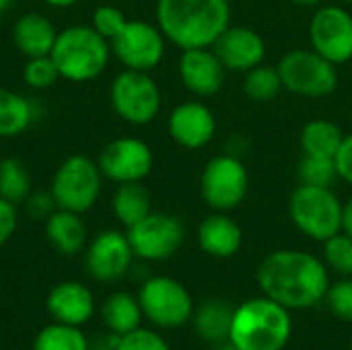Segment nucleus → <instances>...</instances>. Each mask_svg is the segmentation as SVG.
Segmentation results:
<instances>
[{
  "instance_id": "20",
  "label": "nucleus",
  "mask_w": 352,
  "mask_h": 350,
  "mask_svg": "<svg viewBox=\"0 0 352 350\" xmlns=\"http://www.w3.org/2000/svg\"><path fill=\"white\" fill-rule=\"evenodd\" d=\"M196 237L204 254L221 260L235 256L243 243V231L239 223L233 217H229V212H214V210L198 225Z\"/></svg>"
},
{
  "instance_id": "21",
  "label": "nucleus",
  "mask_w": 352,
  "mask_h": 350,
  "mask_svg": "<svg viewBox=\"0 0 352 350\" xmlns=\"http://www.w3.org/2000/svg\"><path fill=\"white\" fill-rule=\"evenodd\" d=\"M58 31L41 12H25L12 27V41L25 58L50 56Z\"/></svg>"
},
{
  "instance_id": "4",
  "label": "nucleus",
  "mask_w": 352,
  "mask_h": 350,
  "mask_svg": "<svg viewBox=\"0 0 352 350\" xmlns=\"http://www.w3.org/2000/svg\"><path fill=\"white\" fill-rule=\"evenodd\" d=\"M50 56L54 58L62 78L87 83L97 78L107 68L111 43L91 25H70L58 31Z\"/></svg>"
},
{
  "instance_id": "5",
  "label": "nucleus",
  "mask_w": 352,
  "mask_h": 350,
  "mask_svg": "<svg viewBox=\"0 0 352 350\" xmlns=\"http://www.w3.org/2000/svg\"><path fill=\"white\" fill-rule=\"evenodd\" d=\"M344 202L328 186L299 184L289 198L293 225L309 239L324 243L342 231Z\"/></svg>"
},
{
  "instance_id": "39",
  "label": "nucleus",
  "mask_w": 352,
  "mask_h": 350,
  "mask_svg": "<svg viewBox=\"0 0 352 350\" xmlns=\"http://www.w3.org/2000/svg\"><path fill=\"white\" fill-rule=\"evenodd\" d=\"M334 161H336L338 177L352 188V132L344 134V140H342L340 151L336 153Z\"/></svg>"
},
{
  "instance_id": "40",
  "label": "nucleus",
  "mask_w": 352,
  "mask_h": 350,
  "mask_svg": "<svg viewBox=\"0 0 352 350\" xmlns=\"http://www.w3.org/2000/svg\"><path fill=\"white\" fill-rule=\"evenodd\" d=\"M342 231L352 237V196L344 202V212H342Z\"/></svg>"
},
{
  "instance_id": "19",
  "label": "nucleus",
  "mask_w": 352,
  "mask_h": 350,
  "mask_svg": "<svg viewBox=\"0 0 352 350\" xmlns=\"http://www.w3.org/2000/svg\"><path fill=\"white\" fill-rule=\"evenodd\" d=\"M45 309L54 322L78 326L82 328L89 324L97 311L93 291L76 281H66L56 285L45 299Z\"/></svg>"
},
{
  "instance_id": "18",
  "label": "nucleus",
  "mask_w": 352,
  "mask_h": 350,
  "mask_svg": "<svg viewBox=\"0 0 352 350\" xmlns=\"http://www.w3.org/2000/svg\"><path fill=\"white\" fill-rule=\"evenodd\" d=\"M214 54L227 68V72H241L264 64L266 41L264 37L245 25H229L212 45Z\"/></svg>"
},
{
  "instance_id": "16",
  "label": "nucleus",
  "mask_w": 352,
  "mask_h": 350,
  "mask_svg": "<svg viewBox=\"0 0 352 350\" xmlns=\"http://www.w3.org/2000/svg\"><path fill=\"white\" fill-rule=\"evenodd\" d=\"M177 72L186 91L200 99L214 97L223 89L227 76V68L223 66L212 47L182 50Z\"/></svg>"
},
{
  "instance_id": "2",
  "label": "nucleus",
  "mask_w": 352,
  "mask_h": 350,
  "mask_svg": "<svg viewBox=\"0 0 352 350\" xmlns=\"http://www.w3.org/2000/svg\"><path fill=\"white\" fill-rule=\"evenodd\" d=\"M155 19L165 39L179 50L212 47L231 25L229 0H157Z\"/></svg>"
},
{
  "instance_id": "38",
  "label": "nucleus",
  "mask_w": 352,
  "mask_h": 350,
  "mask_svg": "<svg viewBox=\"0 0 352 350\" xmlns=\"http://www.w3.org/2000/svg\"><path fill=\"white\" fill-rule=\"evenodd\" d=\"M25 204H27L29 215H33L35 219H43V221L58 208L52 192H31Z\"/></svg>"
},
{
  "instance_id": "41",
  "label": "nucleus",
  "mask_w": 352,
  "mask_h": 350,
  "mask_svg": "<svg viewBox=\"0 0 352 350\" xmlns=\"http://www.w3.org/2000/svg\"><path fill=\"white\" fill-rule=\"evenodd\" d=\"M43 2L54 6V8H68V6H74L78 0H43Z\"/></svg>"
},
{
  "instance_id": "30",
  "label": "nucleus",
  "mask_w": 352,
  "mask_h": 350,
  "mask_svg": "<svg viewBox=\"0 0 352 350\" xmlns=\"http://www.w3.org/2000/svg\"><path fill=\"white\" fill-rule=\"evenodd\" d=\"M31 194V175L23 161L6 157L0 161V196L12 204H21Z\"/></svg>"
},
{
  "instance_id": "47",
  "label": "nucleus",
  "mask_w": 352,
  "mask_h": 350,
  "mask_svg": "<svg viewBox=\"0 0 352 350\" xmlns=\"http://www.w3.org/2000/svg\"><path fill=\"white\" fill-rule=\"evenodd\" d=\"M351 350H352V342H351Z\"/></svg>"
},
{
  "instance_id": "23",
  "label": "nucleus",
  "mask_w": 352,
  "mask_h": 350,
  "mask_svg": "<svg viewBox=\"0 0 352 350\" xmlns=\"http://www.w3.org/2000/svg\"><path fill=\"white\" fill-rule=\"evenodd\" d=\"M99 316H101V322L107 328V332L116 334V336H124V334L140 328V324L144 320L138 297H134L126 291H116V293L107 295V299L101 303Z\"/></svg>"
},
{
  "instance_id": "46",
  "label": "nucleus",
  "mask_w": 352,
  "mask_h": 350,
  "mask_svg": "<svg viewBox=\"0 0 352 350\" xmlns=\"http://www.w3.org/2000/svg\"><path fill=\"white\" fill-rule=\"evenodd\" d=\"M0 29H2V12H0Z\"/></svg>"
},
{
  "instance_id": "13",
  "label": "nucleus",
  "mask_w": 352,
  "mask_h": 350,
  "mask_svg": "<svg viewBox=\"0 0 352 350\" xmlns=\"http://www.w3.org/2000/svg\"><path fill=\"white\" fill-rule=\"evenodd\" d=\"M309 43L320 56L340 66L352 60V12L342 4L320 6L309 21Z\"/></svg>"
},
{
  "instance_id": "7",
  "label": "nucleus",
  "mask_w": 352,
  "mask_h": 350,
  "mask_svg": "<svg viewBox=\"0 0 352 350\" xmlns=\"http://www.w3.org/2000/svg\"><path fill=\"white\" fill-rule=\"evenodd\" d=\"M103 173L99 165L87 155H72L60 163L52 179V196L58 208L72 212H87L101 196Z\"/></svg>"
},
{
  "instance_id": "11",
  "label": "nucleus",
  "mask_w": 352,
  "mask_h": 350,
  "mask_svg": "<svg viewBox=\"0 0 352 350\" xmlns=\"http://www.w3.org/2000/svg\"><path fill=\"white\" fill-rule=\"evenodd\" d=\"M136 258L144 262L169 260L184 243V223L167 212H148L142 221L126 229Z\"/></svg>"
},
{
  "instance_id": "27",
  "label": "nucleus",
  "mask_w": 352,
  "mask_h": 350,
  "mask_svg": "<svg viewBox=\"0 0 352 350\" xmlns=\"http://www.w3.org/2000/svg\"><path fill=\"white\" fill-rule=\"evenodd\" d=\"M33 122L31 101L10 89L0 87V138H14L23 134Z\"/></svg>"
},
{
  "instance_id": "22",
  "label": "nucleus",
  "mask_w": 352,
  "mask_h": 350,
  "mask_svg": "<svg viewBox=\"0 0 352 350\" xmlns=\"http://www.w3.org/2000/svg\"><path fill=\"white\" fill-rule=\"evenodd\" d=\"M45 237L62 256H76L87 245V225L78 212L56 208L45 219Z\"/></svg>"
},
{
  "instance_id": "14",
  "label": "nucleus",
  "mask_w": 352,
  "mask_h": 350,
  "mask_svg": "<svg viewBox=\"0 0 352 350\" xmlns=\"http://www.w3.org/2000/svg\"><path fill=\"white\" fill-rule=\"evenodd\" d=\"M97 165L103 177H107L109 182L132 184L142 182L151 175L155 155L142 138L120 136L101 149Z\"/></svg>"
},
{
  "instance_id": "26",
  "label": "nucleus",
  "mask_w": 352,
  "mask_h": 350,
  "mask_svg": "<svg viewBox=\"0 0 352 350\" xmlns=\"http://www.w3.org/2000/svg\"><path fill=\"white\" fill-rule=\"evenodd\" d=\"M111 210L116 219L128 229L142 221L148 212H153L151 194L140 182L132 184H118V190L111 198Z\"/></svg>"
},
{
  "instance_id": "34",
  "label": "nucleus",
  "mask_w": 352,
  "mask_h": 350,
  "mask_svg": "<svg viewBox=\"0 0 352 350\" xmlns=\"http://www.w3.org/2000/svg\"><path fill=\"white\" fill-rule=\"evenodd\" d=\"M130 19L124 14L122 8L113 6V4H101L93 10V19H91V27L105 37L107 41H111L116 35L122 33V29L126 27Z\"/></svg>"
},
{
  "instance_id": "10",
  "label": "nucleus",
  "mask_w": 352,
  "mask_h": 350,
  "mask_svg": "<svg viewBox=\"0 0 352 350\" xmlns=\"http://www.w3.org/2000/svg\"><path fill=\"white\" fill-rule=\"evenodd\" d=\"M113 111L132 126L151 124L163 105V95L157 80L142 70H122L109 89Z\"/></svg>"
},
{
  "instance_id": "31",
  "label": "nucleus",
  "mask_w": 352,
  "mask_h": 350,
  "mask_svg": "<svg viewBox=\"0 0 352 350\" xmlns=\"http://www.w3.org/2000/svg\"><path fill=\"white\" fill-rule=\"evenodd\" d=\"M324 264L338 276H352V237L340 231L324 241Z\"/></svg>"
},
{
  "instance_id": "25",
  "label": "nucleus",
  "mask_w": 352,
  "mask_h": 350,
  "mask_svg": "<svg viewBox=\"0 0 352 350\" xmlns=\"http://www.w3.org/2000/svg\"><path fill=\"white\" fill-rule=\"evenodd\" d=\"M233 311L225 301L221 299H208L198 309H194V330L196 334L212 344H221L223 340H229L231 324H233Z\"/></svg>"
},
{
  "instance_id": "8",
  "label": "nucleus",
  "mask_w": 352,
  "mask_h": 350,
  "mask_svg": "<svg viewBox=\"0 0 352 350\" xmlns=\"http://www.w3.org/2000/svg\"><path fill=\"white\" fill-rule=\"evenodd\" d=\"M250 192V171L245 163L229 153L212 157L200 175V196L214 212L235 210Z\"/></svg>"
},
{
  "instance_id": "15",
  "label": "nucleus",
  "mask_w": 352,
  "mask_h": 350,
  "mask_svg": "<svg viewBox=\"0 0 352 350\" xmlns=\"http://www.w3.org/2000/svg\"><path fill=\"white\" fill-rule=\"evenodd\" d=\"M134 258L128 235L118 229H105L89 241L85 266L93 281L116 283L128 274Z\"/></svg>"
},
{
  "instance_id": "28",
  "label": "nucleus",
  "mask_w": 352,
  "mask_h": 350,
  "mask_svg": "<svg viewBox=\"0 0 352 350\" xmlns=\"http://www.w3.org/2000/svg\"><path fill=\"white\" fill-rule=\"evenodd\" d=\"M89 338L78 326L68 324H47L41 328L33 340V350H89Z\"/></svg>"
},
{
  "instance_id": "17",
  "label": "nucleus",
  "mask_w": 352,
  "mask_h": 350,
  "mask_svg": "<svg viewBox=\"0 0 352 350\" xmlns=\"http://www.w3.org/2000/svg\"><path fill=\"white\" fill-rule=\"evenodd\" d=\"M167 130L171 140L186 149V151H198L210 144V140L217 134V118L212 109L202 101H184L173 107Z\"/></svg>"
},
{
  "instance_id": "44",
  "label": "nucleus",
  "mask_w": 352,
  "mask_h": 350,
  "mask_svg": "<svg viewBox=\"0 0 352 350\" xmlns=\"http://www.w3.org/2000/svg\"><path fill=\"white\" fill-rule=\"evenodd\" d=\"M8 6H10V0H0V12H2V10H6Z\"/></svg>"
},
{
  "instance_id": "12",
  "label": "nucleus",
  "mask_w": 352,
  "mask_h": 350,
  "mask_svg": "<svg viewBox=\"0 0 352 350\" xmlns=\"http://www.w3.org/2000/svg\"><path fill=\"white\" fill-rule=\"evenodd\" d=\"M109 43L113 56L128 70L151 72L163 62L167 39L159 25H153L142 19H130L122 33L116 35Z\"/></svg>"
},
{
  "instance_id": "43",
  "label": "nucleus",
  "mask_w": 352,
  "mask_h": 350,
  "mask_svg": "<svg viewBox=\"0 0 352 350\" xmlns=\"http://www.w3.org/2000/svg\"><path fill=\"white\" fill-rule=\"evenodd\" d=\"M214 350H239V349H235V347H233V344L229 342V344H221V347H217Z\"/></svg>"
},
{
  "instance_id": "1",
  "label": "nucleus",
  "mask_w": 352,
  "mask_h": 350,
  "mask_svg": "<svg viewBox=\"0 0 352 350\" xmlns=\"http://www.w3.org/2000/svg\"><path fill=\"white\" fill-rule=\"evenodd\" d=\"M266 297L289 311L316 307L330 289V270L316 254L305 250H276L268 254L256 272Z\"/></svg>"
},
{
  "instance_id": "29",
  "label": "nucleus",
  "mask_w": 352,
  "mask_h": 350,
  "mask_svg": "<svg viewBox=\"0 0 352 350\" xmlns=\"http://www.w3.org/2000/svg\"><path fill=\"white\" fill-rule=\"evenodd\" d=\"M283 91V78L276 66L260 64L245 72L243 93L254 103H270Z\"/></svg>"
},
{
  "instance_id": "3",
  "label": "nucleus",
  "mask_w": 352,
  "mask_h": 350,
  "mask_svg": "<svg viewBox=\"0 0 352 350\" xmlns=\"http://www.w3.org/2000/svg\"><path fill=\"white\" fill-rule=\"evenodd\" d=\"M291 332V311L262 295L243 301L233 311L229 342L239 350H283Z\"/></svg>"
},
{
  "instance_id": "33",
  "label": "nucleus",
  "mask_w": 352,
  "mask_h": 350,
  "mask_svg": "<svg viewBox=\"0 0 352 350\" xmlns=\"http://www.w3.org/2000/svg\"><path fill=\"white\" fill-rule=\"evenodd\" d=\"M60 76V70L54 62L52 56H37V58H27L23 66V80L31 89H47L52 87Z\"/></svg>"
},
{
  "instance_id": "24",
  "label": "nucleus",
  "mask_w": 352,
  "mask_h": 350,
  "mask_svg": "<svg viewBox=\"0 0 352 350\" xmlns=\"http://www.w3.org/2000/svg\"><path fill=\"white\" fill-rule=\"evenodd\" d=\"M342 128L326 118L309 120L299 136L303 155L311 157H324V159H336V153L340 151V144L344 140Z\"/></svg>"
},
{
  "instance_id": "6",
  "label": "nucleus",
  "mask_w": 352,
  "mask_h": 350,
  "mask_svg": "<svg viewBox=\"0 0 352 350\" xmlns=\"http://www.w3.org/2000/svg\"><path fill=\"white\" fill-rule=\"evenodd\" d=\"M283 89L305 99H324L338 89V68L316 50L295 47L276 64Z\"/></svg>"
},
{
  "instance_id": "9",
  "label": "nucleus",
  "mask_w": 352,
  "mask_h": 350,
  "mask_svg": "<svg viewBox=\"0 0 352 350\" xmlns=\"http://www.w3.org/2000/svg\"><path fill=\"white\" fill-rule=\"evenodd\" d=\"M144 318L161 330H177L194 316L190 291L171 276H151L138 291Z\"/></svg>"
},
{
  "instance_id": "36",
  "label": "nucleus",
  "mask_w": 352,
  "mask_h": 350,
  "mask_svg": "<svg viewBox=\"0 0 352 350\" xmlns=\"http://www.w3.org/2000/svg\"><path fill=\"white\" fill-rule=\"evenodd\" d=\"M116 350H171L167 340L151 330V328H136L124 336L118 338V344H116Z\"/></svg>"
},
{
  "instance_id": "42",
  "label": "nucleus",
  "mask_w": 352,
  "mask_h": 350,
  "mask_svg": "<svg viewBox=\"0 0 352 350\" xmlns=\"http://www.w3.org/2000/svg\"><path fill=\"white\" fill-rule=\"evenodd\" d=\"M293 4H299V6H320V2L324 0H291Z\"/></svg>"
},
{
  "instance_id": "35",
  "label": "nucleus",
  "mask_w": 352,
  "mask_h": 350,
  "mask_svg": "<svg viewBox=\"0 0 352 350\" xmlns=\"http://www.w3.org/2000/svg\"><path fill=\"white\" fill-rule=\"evenodd\" d=\"M326 303L338 320L352 324V276H340V281L330 283Z\"/></svg>"
},
{
  "instance_id": "37",
  "label": "nucleus",
  "mask_w": 352,
  "mask_h": 350,
  "mask_svg": "<svg viewBox=\"0 0 352 350\" xmlns=\"http://www.w3.org/2000/svg\"><path fill=\"white\" fill-rule=\"evenodd\" d=\"M19 225V212H16V204L4 200L0 196V248L6 245L10 241V237L14 235Z\"/></svg>"
},
{
  "instance_id": "45",
  "label": "nucleus",
  "mask_w": 352,
  "mask_h": 350,
  "mask_svg": "<svg viewBox=\"0 0 352 350\" xmlns=\"http://www.w3.org/2000/svg\"><path fill=\"white\" fill-rule=\"evenodd\" d=\"M340 4H352V0H338Z\"/></svg>"
},
{
  "instance_id": "32",
  "label": "nucleus",
  "mask_w": 352,
  "mask_h": 350,
  "mask_svg": "<svg viewBox=\"0 0 352 350\" xmlns=\"http://www.w3.org/2000/svg\"><path fill=\"white\" fill-rule=\"evenodd\" d=\"M297 175H299L301 184L328 186V188H332V184L336 179H340L334 159L311 157V155H303V159L299 161V167H297Z\"/></svg>"
}]
</instances>
